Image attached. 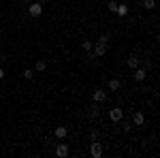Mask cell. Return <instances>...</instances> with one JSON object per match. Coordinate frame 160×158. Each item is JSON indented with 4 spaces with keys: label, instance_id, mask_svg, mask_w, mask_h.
<instances>
[{
    "label": "cell",
    "instance_id": "obj_18",
    "mask_svg": "<svg viewBox=\"0 0 160 158\" xmlns=\"http://www.w3.org/2000/svg\"><path fill=\"white\" fill-rule=\"evenodd\" d=\"M109 41H111V38H109V34H100V37H98V43L107 45V47H109Z\"/></svg>",
    "mask_w": 160,
    "mask_h": 158
},
{
    "label": "cell",
    "instance_id": "obj_12",
    "mask_svg": "<svg viewBox=\"0 0 160 158\" xmlns=\"http://www.w3.org/2000/svg\"><path fill=\"white\" fill-rule=\"evenodd\" d=\"M115 15H120V17H126V15H128V4H118V9H115Z\"/></svg>",
    "mask_w": 160,
    "mask_h": 158
},
{
    "label": "cell",
    "instance_id": "obj_4",
    "mask_svg": "<svg viewBox=\"0 0 160 158\" xmlns=\"http://www.w3.org/2000/svg\"><path fill=\"white\" fill-rule=\"evenodd\" d=\"M90 156H94V158L102 156V143H100L98 139H92V143H90Z\"/></svg>",
    "mask_w": 160,
    "mask_h": 158
},
{
    "label": "cell",
    "instance_id": "obj_21",
    "mask_svg": "<svg viewBox=\"0 0 160 158\" xmlns=\"http://www.w3.org/2000/svg\"><path fill=\"white\" fill-rule=\"evenodd\" d=\"M0 92H2V85H0Z\"/></svg>",
    "mask_w": 160,
    "mask_h": 158
},
{
    "label": "cell",
    "instance_id": "obj_23",
    "mask_svg": "<svg viewBox=\"0 0 160 158\" xmlns=\"http://www.w3.org/2000/svg\"><path fill=\"white\" fill-rule=\"evenodd\" d=\"M26 2H32V0H26Z\"/></svg>",
    "mask_w": 160,
    "mask_h": 158
},
{
    "label": "cell",
    "instance_id": "obj_5",
    "mask_svg": "<svg viewBox=\"0 0 160 158\" xmlns=\"http://www.w3.org/2000/svg\"><path fill=\"white\" fill-rule=\"evenodd\" d=\"M92 100H94L96 105L105 103V100H107V92H105V90H100V88H96V90L92 92Z\"/></svg>",
    "mask_w": 160,
    "mask_h": 158
},
{
    "label": "cell",
    "instance_id": "obj_8",
    "mask_svg": "<svg viewBox=\"0 0 160 158\" xmlns=\"http://www.w3.org/2000/svg\"><path fill=\"white\" fill-rule=\"evenodd\" d=\"M132 124H135V126H143V124H145V115H143L141 111L132 113Z\"/></svg>",
    "mask_w": 160,
    "mask_h": 158
},
{
    "label": "cell",
    "instance_id": "obj_11",
    "mask_svg": "<svg viewBox=\"0 0 160 158\" xmlns=\"http://www.w3.org/2000/svg\"><path fill=\"white\" fill-rule=\"evenodd\" d=\"M120 88H122V81H120V79H115V77L109 79V90H111V92H118Z\"/></svg>",
    "mask_w": 160,
    "mask_h": 158
},
{
    "label": "cell",
    "instance_id": "obj_1",
    "mask_svg": "<svg viewBox=\"0 0 160 158\" xmlns=\"http://www.w3.org/2000/svg\"><path fill=\"white\" fill-rule=\"evenodd\" d=\"M107 49H109L107 45H102V43L96 41V43L92 45V51H88V58H90V60H96V58H100V56L107 54Z\"/></svg>",
    "mask_w": 160,
    "mask_h": 158
},
{
    "label": "cell",
    "instance_id": "obj_17",
    "mask_svg": "<svg viewBox=\"0 0 160 158\" xmlns=\"http://www.w3.org/2000/svg\"><path fill=\"white\" fill-rule=\"evenodd\" d=\"M98 113H100V109H98V105L94 103V107L90 109V118H98Z\"/></svg>",
    "mask_w": 160,
    "mask_h": 158
},
{
    "label": "cell",
    "instance_id": "obj_13",
    "mask_svg": "<svg viewBox=\"0 0 160 158\" xmlns=\"http://www.w3.org/2000/svg\"><path fill=\"white\" fill-rule=\"evenodd\" d=\"M92 45H94V43H92V41H90V38H83V41H81V49H83V51H92Z\"/></svg>",
    "mask_w": 160,
    "mask_h": 158
},
{
    "label": "cell",
    "instance_id": "obj_15",
    "mask_svg": "<svg viewBox=\"0 0 160 158\" xmlns=\"http://www.w3.org/2000/svg\"><path fill=\"white\" fill-rule=\"evenodd\" d=\"M141 4H143V9H148V11H152V9H156V0H143Z\"/></svg>",
    "mask_w": 160,
    "mask_h": 158
},
{
    "label": "cell",
    "instance_id": "obj_20",
    "mask_svg": "<svg viewBox=\"0 0 160 158\" xmlns=\"http://www.w3.org/2000/svg\"><path fill=\"white\" fill-rule=\"evenodd\" d=\"M2 77H4V69H0V79H2Z\"/></svg>",
    "mask_w": 160,
    "mask_h": 158
},
{
    "label": "cell",
    "instance_id": "obj_6",
    "mask_svg": "<svg viewBox=\"0 0 160 158\" xmlns=\"http://www.w3.org/2000/svg\"><path fill=\"white\" fill-rule=\"evenodd\" d=\"M68 154H71V150H68V145H66L64 141L56 145V156H60V158H66Z\"/></svg>",
    "mask_w": 160,
    "mask_h": 158
},
{
    "label": "cell",
    "instance_id": "obj_10",
    "mask_svg": "<svg viewBox=\"0 0 160 158\" xmlns=\"http://www.w3.org/2000/svg\"><path fill=\"white\" fill-rule=\"evenodd\" d=\"M53 135H56V137H58L60 141H64V139H66V135H68V128H66V126H58Z\"/></svg>",
    "mask_w": 160,
    "mask_h": 158
},
{
    "label": "cell",
    "instance_id": "obj_2",
    "mask_svg": "<svg viewBox=\"0 0 160 158\" xmlns=\"http://www.w3.org/2000/svg\"><path fill=\"white\" fill-rule=\"evenodd\" d=\"M28 13H30V17H41L43 15V4L41 2H28Z\"/></svg>",
    "mask_w": 160,
    "mask_h": 158
},
{
    "label": "cell",
    "instance_id": "obj_14",
    "mask_svg": "<svg viewBox=\"0 0 160 158\" xmlns=\"http://www.w3.org/2000/svg\"><path fill=\"white\" fill-rule=\"evenodd\" d=\"M45 69H47V62L45 60H38L37 64H34V71H37V73H43Z\"/></svg>",
    "mask_w": 160,
    "mask_h": 158
},
{
    "label": "cell",
    "instance_id": "obj_19",
    "mask_svg": "<svg viewBox=\"0 0 160 158\" xmlns=\"http://www.w3.org/2000/svg\"><path fill=\"white\" fill-rule=\"evenodd\" d=\"M107 9H109L111 13H115V9H118V2H115V0H109V4H107Z\"/></svg>",
    "mask_w": 160,
    "mask_h": 158
},
{
    "label": "cell",
    "instance_id": "obj_7",
    "mask_svg": "<svg viewBox=\"0 0 160 158\" xmlns=\"http://www.w3.org/2000/svg\"><path fill=\"white\" fill-rule=\"evenodd\" d=\"M126 64H128V69H130V71H135L137 66H141V60H139V56H135V54H132V56L126 60Z\"/></svg>",
    "mask_w": 160,
    "mask_h": 158
},
{
    "label": "cell",
    "instance_id": "obj_22",
    "mask_svg": "<svg viewBox=\"0 0 160 158\" xmlns=\"http://www.w3.org/2000/svg\"><path fill=\"white\" fill-rule=\"evenodd\" d=\"M43 2H49V0H43Z\"/></svg>",
    "mask_w": 160,
    "mask_h": 158
},
{
    "label": "cell",
    "instance_id": "obj_3",
    "mask_svg": "<svg viewBox=\"0 0 160 158\" xmlns=\"http://www.w3.org/2000/svg\"><path fill=\"white\" fill-rule=\"evenodd\" d=\"M109 120L113 122V124L122 122L124 120V109H122V107H111V109H109Z\"/></svg>",
    "mask_w": 160,
    "mask_h": 158
},
{
    "label": "cell",
    "instance_id": "obj_9",
    "mask_svg": "<svg viewBox=\"0 0 160 158\" xmlns=\"http://www.w3.org/2000/svg\"><path fill=\"white\" fill-rule=\"evenodd\" d=\"M132 77H135L137 81H143V79L148 77V71H145V69H141V66H137V69H135V75H132Z\"/></svg>",
    "mask_w": 160,
    "mask_h": 158
},
{
    "label": "cell",
    "instance_id": "obj_16",
    "mask_svg": "<svg viewBox=\"0 0 160 158\" xmlns=\"http://www.w3.org/2000/svg\"><path fill=\"white\" fill-rule=\"evenodd\" d=\"M34 75H37L34 69H26L24 71V79H34Z\"/></svg>",
    "mask_w": 160,
    "mask_h": 158
}]
</instances>
